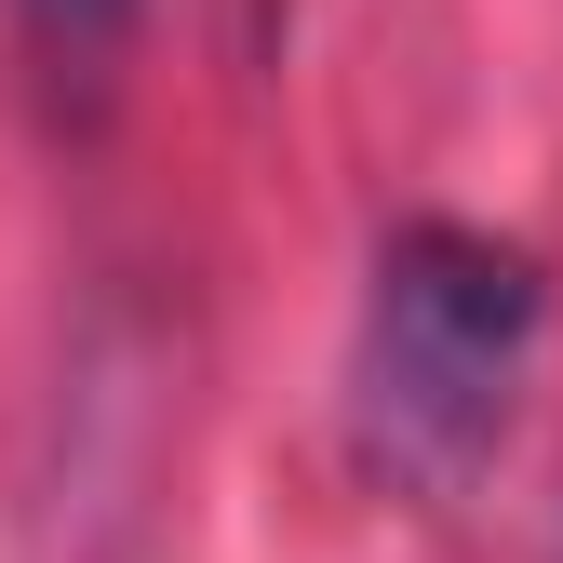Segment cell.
Listing matches in <instances>:
<instances>
[{
  "mask_svg": "<svg viewBox=\"0 0 563 563\" xmlns=\"http://www.w3.org/2000/svg\"><path fill=\"white\" fill-rule=\"evenodd\" d=\"M537 309L550 282L523 242L416 216L376 242V296H363V349H349V416L363 456L389 483H470L497 456L523 363H537Z\"/></svg>",
  "mask_w": 563,
  "mask_h": 563,
  "instance_id": "6da1fadb",
  "label": "cell"
},
{
  "mask_svg": "<svg viewBox=\"0 0 563 563\" xmlns=\"http://www.w3.org/2000/svg\"><path fill=\"white\" fill-rule=\"evenodd\" d=\"M14 27H27V54H41V81L95 108L108 67H121V41H134V0H14Z\"/></svg>",
  "mask_w": 563,
  "mask_h": 563,
  "instance_id": "7a4b0ae2",
  "label": "cell"
}]
</instances>
